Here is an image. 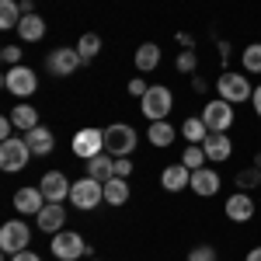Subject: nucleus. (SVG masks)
Returning <instances> with one entry per match:
<instances>
[{"instance_id":"obj_14","label":"nucleus","mask_w":261,"mask_h":261,"mask_svg":"<svg viewBox=\"0 0 261 261\" xmlns=\"http://www.w3.org/2000/svg\"><path fill=\"white\" fill-rule=\"evenodd\" d=\"M202 150H205V157H209V161L223 164V161H230L233 143H230V136H226V133H209V136L202 140Z\"/></svg>"},{"instance_id":"obj_40","label":"nucleus","mask_w":261,"mask_h":261,"mask_svg":"<svg viewBox=\"0 0 261 261\" xmlns=\"http://www.w3.org/2000/svg\"><path fill=\"white\" fill-rule=\"evenodd\" d=\"M244 261H261V247H251V251H247V258Z\"/></svg>"},{"instance_id":"obj_31","label":"nucleus","mask_w":261,"mask_h":261,"mask_svg":"<svg viewBox=\"0 0 261 261\" xmlns=\"http://www.w3.org/2000/svg\"><path fill=\"white\" fill-rule=\"evenodd\" d=\"M261 181V167H247V171H241V174H237V188H254V185H258Z\"/></svg>"},{"instance_id":"obj_10","label":"nucleus","mask_w":261,"mask_h":261,"mask_svg":"<svg viewBox=\"0 0 261 261\" xmlns=\"http://www.w3.org/2000/svg\"><path fill=\"white\" fill-rule=\"evenodd\" d=\"M28 241H32V230H28L21 220H11V223L0 226V247H4V254H18V251H24Z\"/></svg>"},{"instance_id":"obj_26","label":"nucleus","mask_w":261,"mask_h":261,"mask_svg":"<svg viewBox=\"0 0 261 261\" xmlns=\"http://www.w3.org/2000/svg\"><path fill=\"white\" fill-rule=\"evenodd\" d=\"M21 4H14V0H0V28H18L21 24Z\"/></svg>"},{"instance_id":"obj_9","label":"nucleus","mask_w":261,"mask_h":261,"mask_svg":"<svg viewBox=\"0 0 261 261\" xmlns=\"http://www.w3.org/2000/svg\"><path fill=\"white\" fill-rule=\"evenodd\" d=\"M202 122L209 125V133H226V129L233 125V105L223 101V98L209 101V105L202 108Z\"/></svg>"},{"instance_id":"obj_7","label":"nucleus","mask_w":261,"mask_h":261,"mask_svg":"<svg viewBox=\"0 0 261 261\" xmlns=\"http://www.w3.org/2000/svg\"><path fill=\"white\" fill-rule=\"evenodd\" d=\"M81 63H84L81 49H70V45H60V49H53V53L45 56V66H49L53 77H70V73H77Z\"/></svg>"},{"instance_id":"obj_2","label":"nucleus","mask_w":261,"mask_h":261,"mask_svg":"<svg viewBox=\"0 0 261 261\" xmlns=\"http://www.w3.org/2000/svg\"><path fill=\"white\" fill-rule=\"evenodd\" d=\"M216 94H220L223 101H230V105H241V101H251L254 87H251V81H247L244 73L226 70V73H220V81H216Z\"/></svg>"},{"instance_id":"obj_30","label":"nucleus","mask_w":261,"mask_h":261,"mask_svg":"<svg viewBox=\"0 0 261 261\" xmlns=\"http://www.w3.org/2000/svg\"><path fill=\"white\" fill-rule=\"evenodd\" d=\"M77 49H81L84 63H91V60H94V56H98V53H101V39H98V35H94V32H87V35H84V39L77 42Z\"/></svg>"},{"instance_id":"obj_5","label":"nucleus","mask_w":261,"mask_h":261,"mask_svg":"<svg viewBox=\"0 0 261 261\" xmlns=\"http://www.w3.org/2000/svg\"><path fill=\"white\" fill-rule=\"evenodd\" d=\"M70 202H73L77 209H98L101 202H105V185L94 181V178L73 181V188H70Z\"/></svg>"},{"instance_id":"obj_28","label":"nucleus","mask_w":261,"mask_h":261,"mask_svg":"<svg viewBox=\"0 0 261 261\" xmlns=\"http://www.w3.org/2000/svg\"><path fill=\"white\" fill-rule=\"evenodd\" d=\"M205 150H202V143H188V150H185V157H181V164L188 167V171H199V167H205Z\"/></svg>"},{"instance_id":"obj_13","label":"nucleus","mask_w":261,"mask_h":261,"mask_svg":"<svg viewBox=\"0 0 261 261\" xmlns=\"http://www.w3.org/2000/svg\"><path fill=\"white\" fill-rule=\"evenodd\" d=\"M35 223H39V230H45V233H60L63 223H66V209H63V202H45L42 213L35 216Z\"/></svg>"},{"instance_id":"obj_35","label":"nucleus","mask_w":261,"mask_h":261,"mask_svg":"<svg viewBox=\"0 0 261 261\" xmlns=\"http://www.w3.org/2000/svg\"><path fill=\"white\" fill-rule=\"evenodd\" d=\"M146 91H150V84L143 81V77H133V81H129V94H133V98H143Z\"/></svg>"},{"instance_id":"obj_11","label":"nucleus","mask_w":261,"mask_h":261,"mask_svg":"<svg viewBox=\"0 0 261 261\" xmlns=\"http://www.w3.org/2000/svg\"><path fill=\"white\" fill-rule=\"evenodd\" d=\"M73 153L81 161H91V157L105 153V129H81L73 136Z\"/></svg>"},{"instance_id":"obj_19","label":"nucleus","mask_w":261,"mask_h":261,"mask_svg":"<svg viewBox=\"0 0 261 261\" xmlns=\"http://www.w3.org/2000/svg\"><path fill=\"white\" fill-rule=\"evenodd\" d=\"M161 185L167 188V192H181V188H188V185H192V171H188L185 164H171V167H164Z\"/></svg>"},{"instance_id":"obj_1","label":"nucleus","mask_w":261,"mask_h":261,"mask_svg":"<svg viewBox=\"0 0 261 261\" xmlns=\"http://www.w3.org/2000/svg\"><path fill=\"white\" fill-rule=\"evenodd\" d=\"M136 129L133 125H125V122H112L108 129H105V153H112V157H129L133 150H136Z\"/></svg>"},{"instance_id":"obj_32","label":"nucleus","mask_w":261,"mask_h":261,"mask_svg":"<svg viewBox=\"0 0 261 261\" xmlns=\"http://www.w3.org/2000/svg\"><path fill=\"white\" fill-rule=\"evenodd\" d=\"M188 261H216V247L199 244V247H192V251H188Z\"/></svg>"},{"instance_id":"obj_29","label":"nucleus","mask_w":261,"mask_h":261,"mask_svg":"<svg viewBox=\"0 0 261 261\" xmlns=\"http://www.w3.org/2000/svg\"><path fill=\"white\" fill-rule=\"evenodd\" d=\"M244 70L247 73H261V42H251V45H244Z\"/></svg>"},{"instance_id":"obj_23","label":"nucleus","mask_w":261,"mask_h":261,"mask_svg":"<svg viewBox=\"0 0 261 261\" xmlns=\"http://www.w3.org/2000/svg\"><path fill=\"white\" fill-rule=\"evenodd\" d=\"M18 35H21V42H39L45 35V21L39 14H24L18 24Z\"/></svg>"},{"instance_id":"obj_27","label":"nucleus","mask_w":261,"mask_h":261,"mask_svg":"<svg viewBox=\"0 0 261 261\" xmlns=\"http://www.w3.org/2000/svg\"><path fill=\"white\" fill-rule=\"evenodd\" d=\"M181 136L188 143H202L205 136H209V125L202 122V115L199 119H185V125H181Z\"/></svg>"},{"instance_id":"obj_38","label":"nucleus","mask_w":261,"mask_h":261,"mask_svg":"<svg viewBox=\"0 0 261 261\" xmlns=\"http://www.w3.org/2000/svg\"><path fill=\"white\" fill-rule=\"evenodd\" d=\"M11 129H14V122H11V119H0V136H4V140H11Z\"/></svg>"},{"instance_id":"obj_21","label":"nucleus","mask_w":261,"mask_h":261,"mask_svg":"<svg viewBox=\"0 0 261 261\" xmlns=\"http://www.w3.org/2000/svg\"><path fill=\"white\" fill-rule=\"evenodd\" d=\"M87 164V178H94V181H112L115 178V161H108L105 153H98V157H91V161H84Z\"/></svg>"},{"instance_id":"obj_39","label":"nucleus","mask_w":261,"mask_h":261,"mask_svg":"<svg viewBox=\"0 0 261 261\" xmlns=\"http://www.w3.org/2000/svg\"><path fill=\"white\" fill-rule=\"evenodd\" d=\"M251 105H254V112H258V119H261V84L254 87V94H251Z\"/></svg>"},{"instance_id":"obj_15","label":"nucleus","mask_w":261,"mask_h":261,"mask_svg":"<svg viewBox=\"0 0 261 261\" xmlns=\"http://www.w3.org/2000/svg\"><path fill=\"white\" fill-rule=\"evenodd\" d=\"M195 195L202 199H209V195H216L220 192V174L213 171V167H199V171H192V185H188Z\"/></svg>"},{"instance_id":"obj_12","label":"nucleus","mask_w":261,"mask_h":261,"mask_svg":"<svg viewBox=\"0 0 261 261\" xmlns=\"http://www.w3.org/2000/svg\"><path fill=\"white\" fill-rule=\"evenodd\" d=\"M39 188H42V195H45V202H63V199H70V188L73 185L66 181L63 171H49V174H42Z\"/></svg>"},{"instance_id":"obj_25","label":"nucleus","mask_w":261,"mask_h":261,"mask_svg":"<svg viewBox=\"0 0 261 261\" xmlns=\"http://www.w3.org/2000/svg\"><path fill=\"white\" fill-rule=\"evenodd\" d=\"M174 136H178V133H174V125H171L167 119L164 122H150V143H153V146H171Z\"/></svg>"},{"instance_id":"obj_34","label":"nucleus","mask_w":261,"mask_h":261,"mask_svg":"<svg viewBox=\"0 0 261 261\" xmlns=\"http://www.w3.org/2000/svg\"><path fill=\"white\" fill-rule=\"evenodd\" d=\"M0 56H4V63L18 66V63H21V45H4V53H0Z\"/></svg>"},{"instance_id":"obj_33","label":"nucleus","mask_w":261,"mask_h":261,"mask_svg":"<svg viewBox=\"0 0 261 261\" xmlns=\"http://www.w3.org/2000/svg\"><path fill=\"white\" fill-rule=\"evenodd\" d=\"M195 66H199V56H195L192 49H181V56H178V70H181V73H192Z\"/></svg>"},{"instance_id":"obj_16","label":"nucleus","mask_w":261,"mask_h":261,"mask_svg":"<svg viewBox=\"0 0 261 261\" xmlns=\"http://www.w3.org/2000/svg\"><path fill=\"white\" fill-rule=\"evenodd\" d=\"M226 216H230L233 223L254 220V199H251L247 192H237V195H230V199H226Z\"/></svg>"},{"instance_id":"obj_22","label":"nucleus","mask_w":261,"mask_h":261,"mask_svg":"<svg viewBox=\"0 0 261 261\" xmlns=\"http://www.w3.org/2000/svg\"><path fill=\"white\" fill-rule=\"evenodd\" d=\"M105 202H108V205H125V202H129V178L105 181Z\"/></svg>"},{"instance_id":"obj_3","label":"nucleus","mask_w":261,"mask_h":261,"mask_svg":"<svg viewBox=\"0 0 261 261\" xmlns=\"http://www.w3.org/2000/svg\"><path fill=\"white\" fill-rule=\"evenodd\" d=\"M140 101H143V105H140L143 115H146L150 122H164V119H167V112L174 108L171 91H167V87H161V84H157V87H150V91H146Z\"/></svg>"},{"instance_id":"obj_37","label":"nucleus","mask_w":261,"mask_h":261,"mask_svg":"<svg viewBox=\"0 0 261 261\" xmlns=\"http://www.w3.org/2000/svg\"><path fill=\"white\" fill-rule=\"evenodd\" d=\"M11 261H42V258L35 254V251H28V247H24V251H18V254H11Z\"/></svg>"},{"instance_id":"obj_17","label":"nucleus","mask_w":261,"mask_h":261,"mask_svg":"<svg viewBox=\"0 0 261 261\" xmlns=\"http://www.w3.org/2000/svg\"><path fill=\"white\" fill-rule=\"evenodd\" d=\"M42 205H45L42 188H21L18 195H14V209H18L21 216H39Z\"/></svg>"},{"instance_id":"obj_36","label":"nucleus","mask_w":261,"mask_h":261,"mask_svg":"<svg viewBox=\"0 0 261 261\" xmlns=\"http://www.w3.org/2000/svg\"><path fill=\"white\" fill-rule=\"evenodd\" d=\"M129 174H133V161L119 157V161H115V178H129Z\"/></svg>"},{"instance_id":"obj_24","label":"nucleus","mask_w":261,"mask_h":261,"mask_svg":"<svg viewBox=\"0 0 261 261\" xmlns=\"http://www.w3.org/2000/svg\"><path fill=\"white\" fill-rule=\"evenodd\" d=\"M11 122H14V129L28 133V129H35V125H39V112H35L32 105H18V108L11 112Z\"/></svg>"},{"instance_id":"obj_18","label":"nucleus","mask_w":261,"mask_h":261,"mask_svg":"<svg viewBox=\"0 0 261 261\" xmlns=\"http://www.w3.org/2000/svg\"><path fill=\"white\" fill-rule=\"evenodd\" d=\"M24 143L32 146V153H35V157H49V153H53V146H56V136H53L45 125H35V129H28V133H24Z\"/></svg>"},{"instance_id":"obj_8","label":"nucleus","mask_w":261,"mask_h":261,"mask_svg":"<svg viewBox=\"0 0 261 261\" xmlns=\"http://www.w3.org/2000/svg\"><path fill=\"white\" fill-rule=\"evenodd\" d=\"M87 251V244L77 230H60V233H53V254L60 261H77Z\"/></svg>"},{"instance_id":"obj_20","label":"nucleus","mask_w":261,"mask_h":261,"mask_svg":"<svg viewBox=\"0 0 261 261\" xmlns=\"http://www.w3.org/2000/svg\"><path fill=\"white\" fill-rule=\"evenodd\" d=\"M136 70L140 73H150V70H157V63H161V45L157 42H143L140 49H136Z\"/></svg>"},{"instance_id":"obj_4","label":"nucleus","mask_w":261,"mask_h":261,"mask_svg":"<svg viewBox=\"0 0 261 261\" xmlns=\"http://www.w3.org/2000/svg\"><path fill=\"white\" fill-rule=\"evenodd\" d=\"M35 87H39V77H35V70L32 66H11L7 73H4V91H11L14 98H28V94H35Z\"/></svg>"},{"instance_id":"obj_6","label":"nucleus","mask_w":261,"mask_h":261,"mask_svg":"<svg viewBox=\"0 0 261 261\" xmlns=\"http://www.w3.org/2000/svg\"><path fill=\"white\" fill-rule=\"evenodd\" d=\"M32 157H35L32 146H28L24 140H18V136H11V140L0 143V167H4L7 174H11V171H21Z\"/></svg>"}]
</instances>
